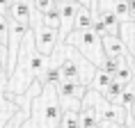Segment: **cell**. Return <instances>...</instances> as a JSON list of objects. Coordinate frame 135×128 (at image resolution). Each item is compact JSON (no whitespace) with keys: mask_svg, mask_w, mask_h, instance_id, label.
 <instances>
[{"mask_svg":"<svg viewBox=\"0 0 135 128\" xmlns=\"http://www.w3.org/2000/svg\"><path fill=\"white\" fill-rule=\"evenodd\" d=\"M32 7H35L37 14H48L50 9H55L57 7V0H32Z\"/></svg>","mask_w":135,"mask_h":128,"instance_id":"15","label":"cell"},{"mask_svg":"<svg viewBox=\"0 0 135 128\" xmlns=\"http://www.w3.org/2000/svg\"><path fill=\"white\" fill-rule=\"evenodd\" d=\"M64 43L78 48L89 60V64H94L96 69H101L103 62L108 60L105 48H103V37H99L94 30H73L71 35L64 39Z\"/></svg>","mask_w":135,"mask_h":128,"instance_id":"1","label":"cell"},{"mask_svg":"<svg viewBox=\"0 0 135 128\" xmlns=\"http://www.w3.org/2000/svg\"><path fill=\"white\" fill-rule=\"evenodd\" d=\"M128 2V9H131V14H133V21H135V0H126Z\"/></svg>","mask_w":135,"mask_h":128,"instance_id":"19","label":"cell"},{"mask_svg":"<svg viewBox=\"0 0 135 128\" xmlns=\"http://www.w3.org/2000/svg\"><path fill=\"white\" fill-rule=\"evenodd\" d=\"M99 107V117L103 126H124V107L121 105H112L101 96V105Z\"/></svg>","mask_w":135,"mask_h":128,"instance_id":"3","label":"cell"},{"mask_svg":"<svg viewBox=\"0 0 135 128\" xmlns=\"http://www.w3.org/2000/svg\"><path fill=\"white\" fill-rule=\"evenodd\" d=\"M41 21H44V25H48V28H53V30H62V16H60V7H55V9H50L48 14H44L41 16Z\"/></svg>","mask_w":135,"mask_h":128,"instance_id":"13","label":"cell"},{"mask_svg":"<svg viewBox=\"0 0 135 128\" xmlns=\"http://www.w3.org/2000/svg\"><path fill=\"white\" fill-rule=\"evenodd\" d=\"M39 16L32 14V21H30V25H32V35H35V46L37 50L41 53V55L50 57V53L57 48V43H60V32L53 28H48V25H44V21H37Z\"/></svg>","mask_w":135,"mask_h":128,"instance_id":"2","label":"cell"},{"mask_svg":"<svg viewBox=\"0 0 135 128\" xmlns=\"http://www.w3.org/2000/svg\"><path fill=\"white\" fill-rule=\"evenodd\" d=\"M101 7L99 9H105V12H112L119 21H133V14L128 9V2L126 0H99Z\"/></svg>","mask_w":135,"mask_h":128,"instance_id":"8","label":"cell"},{"mask_svg":"<svg viewBox=\"0 0 135 128\" xmlns=\"http://www.w3.org/2000/svg\"><path fill=\"white\" fill-rule=\"evenodd\" d=\"M99 126H101L99 107L94 103V94L89 89V94L83 101V110H80V128H99Z\"/></svg>","mask_w":135,"mask_h":128,"instance_id":"4","label":"cell"},{"mask_svg":"<svg viewBox=\"0 0 135 128\" xmlns=\"http://www.w3.org/2000/svg\"><path fill=\"white\" fill-rule=\"evenodd\" d=\"M37 80H39L41 87H57L62 82V69H60V64H50Z\"/></svg>","mask_w":135,"mask_h":128,"instance_id":"9","label":"cell"},{"mask_svg":"<svg viewBox=\"0 0 135 128\" xmlns=\"http://www.w3.org/2000/svg\"><path fill=\"white\" fill-rule=\"evenodd\" d=\"M94 23H96V16H92L89 7H83L80 5L76 23H73V30H94Z\"/></svg>","mask_w":135,"mask_h":128,"instance_id":"11","label":"cell"},{"mask_svg":"<svg viewBox=\"0 0 135 128\" xmlns=\"http://www.w3.org/2000/svg\"><path fill=\"white\" fill-rule=\"evenodd\" d=\"M112 76L108 71H103V69H96V73H94V78H92V82H89V89H94V92H99L101 96L108 92V87L112 85Z\"/></svg>","mask_w":135,"mask_h":128,"instance_id":"10","label":"cell"},{"mask_svg":"<svg viewBox=\"0 0 135 128\" xmlns=\"http://www.w3.org/2000/svg\"><path fill=\"white\" fill-rule=\"evenodd\" d=\"M73 2H78L83 7H92V0H73Z\"/></svg>","mask_w":135,"mask_h":128,"instance_id":"20","label":"cell"},{"mask_svg":"<svg viewBox=\"0 0 135 128\" xmlns=\"http://www.w3.org/2000/svg\"><path fill=\"white\" fill-rule=\"evenodd\" d=\"M124 92H126V85L114 78L112 85L108 87V92L103 94V99H105L108 103H112V105H119V101H121V96H124Z\"/></svg>","mask_w":135,"mask_h":128,"instance_id":"12","label":"cell"},{"mask_svg":"<svg viewBox=\"0 0 135 128\" xmlns=\"http://www.w3.org/2000/svg\"><path fill=\"white\" fill-rule=\"evenodd\" d=\"M35 14V7L30 5V0H14L12 12H9V21H18V23H30Z\"/></svg>","mask_w":135,"mask_h":128,"instance_id":"6","label":"cell"},{"mask_svg":"<svg viewBox=\"0 0 135 128\" xmlns=\"http://www.w3.org/2000/svg\"><path fill=\"white\" fill-rule=\"evenodd\" d=\"M12 5H14V0H0V14H2V16H9Z\"/></svg>","mask_w":135,"mask_h":128,"instance_id":"18","label":"cell"},{"mask_svg":"<svg viewBox=\"0 0 135 128\" xmlns=\"http://www.w3.org/2000/svg\"><path fill=\"white\" fill-rule=\"evenodd\" d=\"M119 105L124 107V110H128V112H131V107L135 105V92H133V89H128V87H126V92H124V96H121Z\"/></svg>","mask_w":135,"mask_h":128,"instance_id":"17","label":"cell"},{"mask_svg":"<svg viewBox=\"0 0 135 128\" xmlns=\"http://www.w3.org/2000/svg\"><path fill=\"white\" fill-rule=\"evenodd\" d=\"M0 43L9 46V18L0 14Z\"/></svg>","mask_w":135,"mask_h":128,"instance_id":"16","label":"cell"},{"mask_svg":"<svg viewBox=\"0 0 135 128\" xmlns=\"http://www.w3.org/2000/svg\"><path fill=\"white\" fill-rule=\"evenodd\" d=\"M89 94V87L87 85H76V82H60L57 85V96L60 101H69V99H76V101H85V96Z\"/></svg>","mask_w":135,"mask_h":128,"instance_id":"5","label":"cell"},{"mask_svg":"<svg viewBox=\"0 0 135 128\" xmlns=\"http://www.w3.org/2000/svg\"><path fill=\"white\" fill-rule=\"evenodd\" d=\"M103 48H105L108 57H121V60H131V53H128L126 43L121 41L119 37H103Z\"/></svg>","mask_w":135,"mask_h":128,"instance_id":"7","label":"cell"},{"mask_svg":"<svg viewBox=\"0 0 135 128\" xmlns=\"http://www.w3.org/2000/svg\"><path fill=\"white\" fill-rule=\"evenodd\" d=\"M124 64H128V60H121V57H108L105 62H103V66H101V69H103V71H108V73L114 78Z\"/></svg>","mask_w":135,"mask_h":128,"instance_id":"14","label":"cell"}]
</instances>
